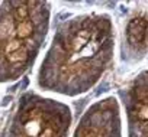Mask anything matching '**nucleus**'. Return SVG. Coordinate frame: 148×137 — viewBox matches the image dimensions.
I'll use <instances>...</instances> for the list:
<instances>
[{
	"instance_id": "obj_1",
	"label": "nucleus",
	"mask_w": 148,
	"mask_h": 137,
	"mask_svg": "<svg viewBox=\"0 0 148 137\" xmlns=\"http://www.w3.org/2000/svg\"><path fill=\"white\" fill-rule=\"evenodd\" d=\"M116 30L109 15L96 13L71 23L55 42L57 80L76 91L95 85L115 61Z\"/></svg>"
},
{
	"instance_id": "obj_2",
	"label": "nucleus",
	"mask_w": 148,
	"mask_h": 137,
	"mask_svg": "<svg viewBox=\"0 0 148 137\" xmlns=\"http://www.w3.org/2000/svg\"><path fill=\"white\" fill-rule=\"evenodd\" d=\"M122 105L115 95L99 100L84 115L76 137H125Z\"/></svg>"
},
{
	"instance_id": "obj_3",
	"label": "nucleus",
	"mask_w": 148,
	"mask_h": 137,
	"mask_svg": "<svg viewBox=\"0 0 148 137\" xmlns=\"http://www.w3.org/2000/svg\"><path fill=\"white\" fill-rule=\"evenodd\" d=\"M125 136L148 137V70L136 74L125 91Z\"/></svg>"
},
{
	"instance_id": "obj_4",
	"label": "nucleus",
	"mask_w": 148,
	"mask_h": 137,
	"mask_svg": "<svg viewBox=\"0 0 148 137\" xmlns=\"http://www.w3.org/2000/svg\"><path fill=\"white\" fill-rule=\"evenodd\" d=\"M9 6V3H8ZM10 7V6H9ZM35 39L23 38L16 29V19L9 10L0 18V56L5 65L12 70H22L29 61Z\"/></svg>"
},
{
	"instance_id": "obj_5",
	"label": "nucleus",
	"mask_w": 148,
	"mask_h": 137,
	"mask_svg": "<svg viewBox=\"0 0 148 137\" xmlns=\"http://www.w3.org/2000/svg\"><path fill=\"white\" fill-rule=\"evenodd\" d=\"M126 53L129 58L139 59L148 52V15H134L125 28Z\"/></svg>"
}]
</instances>
